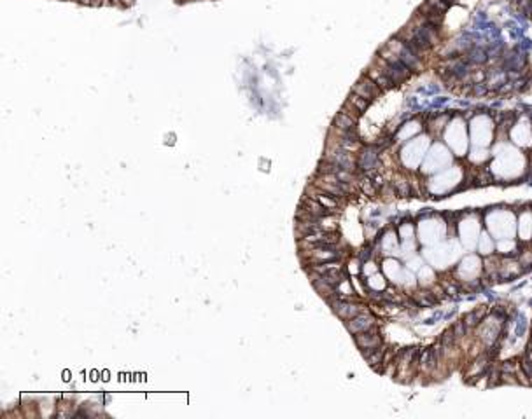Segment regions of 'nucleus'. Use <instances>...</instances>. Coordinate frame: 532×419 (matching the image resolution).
Listing matches in <instances>:
<instances>
[{"instance_id":"obj_1","label":"nucleus","mask_w":532,"mask_h":419,"mask_svg":"<svg viewBox=\"0 0 532 419\" xmlns=\"http://www.w3.org/2000/svg\"><path fill=\"white\" fill-rule=\"evenodd\" d=\"M352 93H355L357 96H361V98H364V100H368V101H373V100H376V98L380 96V94H382V89L378 88V84H376V82L371 79V77L364 75L354 84V88H352Z\"/></svg>"},{"instance_id":"obj_2","label":"nucleus","mask_w":532,"mask_h":419,"mask_svg":"<svg viewBox=\"0 0 532 419\" xmlns=\"http://www.w3.org/2000/svg\"><path fill=\"white\" fill-rule=\"evenodd\" d=\"M331 307H333L334 315H338L340 318L343 320H350L354 318V316H357L359 313H362V306H359V304H354L350 301H345V299H338V297H333L329 301Z\"/></svg>"},{"instance_id":"obj_3","label":"nucleus","mask_w":532,"mask_h":419,"mask_svg":"<svg viewBox=\"0 0 532 419\" xmlns=\"http://www.w3.org/2000/svg\"><path fill=\"white\" fill-rule=\"evenodd\" d=\"M355 344L361 348V351H364V349H376V348H382V337H380V334L373 327L370 328V330L355 334Z\"/></svg>"},{"instance_id":"obj_4","label":"nucleus","mask_w":532,"mask_h":419,"mask_svg":"<svg viewBox=\"0 0 532 419\" xmlns=\"http://www.w3.org/2000/svg\"><path fill=\"white\" fill-rule=\"evenodd\" d=\"M373 327H375V318L370 313H366V311H362V313H359L357 316H354V318H350L349 322H347V328H349L354 335L359 334V332L370 330V328Z\"/></svg>"},{"instance_id":"obj_5","label":"nucleus","mask_w":532,"mask_h":419,"mask_svg":"<svg viewBox=\"0 0 532 419\" xmlns=\"http://www.w3.org/2000/svg\"><path fill=\"white\" fill-rule=\"evenodd\" d=\"M378 164V154L373 149H366L359 154L357 158V168H361L364 171L375 170V166Z\"/></svg>"},{"instance_id":"obj_6","label":"nucleus","mask_w":532,"mask_h":419,"mask_svg":"<svg viewBox=\"0 0 532 419\" xmlns=\"http://www.w3.org/2000/svg\"><path fill=\"white\" fill-rule=\"evenodd\" d=\"M333 126H334V129H340V131H355L357 119L352 117L350 114H347L342 110V112H338L336 117H334Z\"/></svg>"},{"instance_id":"obj_7","label":"nucleus","mask_w":532,"mask_h":419,"mask_svg":"<svg viewBox=\"0 0 532 419\" xmlns=\"http://www.w3.org/2000/svg\"><path fill=\"white\" fill-rule=\"evenodd\" d=\"M368 77H371V79H373L376 84H378V88L382 89V91H385V89H391L392 86H396L394 82H392L391 77H389L382 68H371L370 72H368Z\"/></svg>"},{"instance_id":"obj_8","label":"nucleus","mask_w":532,"mask_h":419,"mask_svg":"<svg viewBox=\"0 0 532 419\" xmlns=\"http://www.w3.org/2000/svg\"><path fill=\"white\" fill-rule=\"evenodd\" d=\"M469 65H483L489 60V53L481 47H469L466 51V56H462Z\"/></svg>"},{"instance_id":"obj_9","label":"nucleus","mask_w":532,"mask_h":419,"mask_svg":"<svg viewBox=\"0 0 532 419\" xmlns=\"http://www.w3.org/2000/svg\"><path fill=\"white\" fill-rule=\"evenodd\" d=\"M362 356L366 358L368 363L371 367H376L378 363H383V349L382 348H376V349H364Z\"/></svg>"},{"instance_id":"obj_10","label":"nucleus","mask_w":532,"mask_h":419,"mask_svg":"<svg viewBox=\"0 0 532 419\" xmlns=\"http://www.w3.org/2000/svg\"><path fill=\"white\" fill-rule=\"evenodd\" d=\"M347 101H349V103L354 107V109L357 110L359 114H362L364 110L368 109V105H370V101L364 100V98H361V96H357L355 93H350V96H349V100H347Z\"/></svg>"},{"instance_id":"obj_11","label":"nucleus","mask_w":532,"mask_h":419,"mask_svg":"<svg viewBox=\"0 0 532 419\" xmlns=\"http://www.w3.org/2000/svg\"><path fill=\"white\" fill-rule=\"evenodd\" d=\"M81 2H84V4H93V0H81Z\"/></svg>"}]
</instances>
